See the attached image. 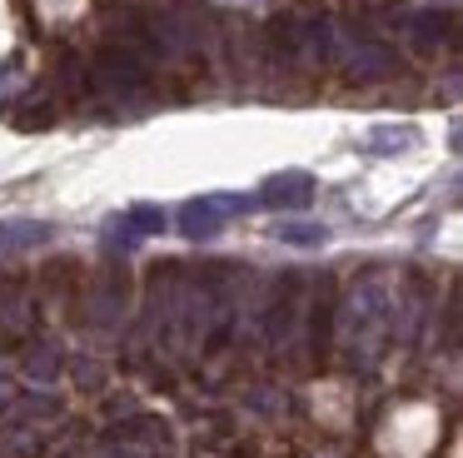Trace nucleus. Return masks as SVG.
<instances>
[{"mask_svg": "<svg viewBox=\"0 0 463 458\" xmlns=\"http://www.w3.org/2000/svg\"><path fill=\"white\" fill-rule=\"evenodd\" d=\"M55 229L45 219H0V254H21V249L45 244Z\"/></svg>", "mask_w": 463, "mask_h": 458, "instance_id": "obj_5", "label": "nucleus"}, {"mask_svg": "<svg viewBox=\"0 0 463 458\" xmlns=\"http://www.w3.org/2000/svg\"><path fill=\"white\" fill-rule=\"evenodd\" d=\"M254 199H260L264 209H309V199H314V175H304V169H279V175L264 179Z\"/></svg>", "mask_w": 463, "mask_h": 458, "instance_id": "obj_3", "label": "nucleus"}, {"mask_svg": "<svg viewBox=\"0 0 463 458\" xmlns=\"http://www.w3.org/2000/svg\"><path fill=\"white\" fill-rule=\"evenodd\" d=\"M105 458H135V453H105Z\"/></svg>", "mask_w": 463, "mask_h": 458, "instance_id": "obj_12", "label": "nucleus"}, {"mask_svg": "<svg viewBox=\"0 0 463 458\" xmlns=\"http://www.w3.org/2000/svg\"><path fill=\"white\" fill-rule=\"evenodd\" d=\"M165 209L160 205H130L120 219H115V234H120V244H135V239H145V234H165Z\"/></svg>", "mask_w": 463, "mask_h": 458, "instance_id": "obj_4", "label": "nucleus"}, {"mask_svg": "<svg viewBox=\"0 0 463 458\" xmlns=\"http://www.w3.org/2000/svg\"><path fill=\"white\" fill-rule=\"evenodd\" d=\"M409 35L419 45H443L453 35V15L449 10H419V15H409Z\"/></svg>", "mask_w": 463, "mask_h": 458, "instance_id": "obj_6", "label": "nucleus"}, {"mask_svg": "<svg viewBox=\"0 0 463 458\" xmlns=\"http://www.w3.org/2000/svg\"><path fill=\"white\" fill-rule=\"evenodd\" d=\"M279 239L314 249V244H324V239H329V229H324V224H279Z\"/></svg>", "mask_w": 463, "mask_h": 458, "instance_id": "obj_10", "label": "nucleus"}, {"mask_svg": "<svg viewBox=\"0 0 463 458\" xmlns=\"http://www.w3.org/2000/svg\"><path fill=\"white\" fill-rule=\"evenodd\" d=\"M244 205H250L244 195H200V199H190V205L180 209V219H175V224H180L184 239H214Z\"/></svg>", "mask_w": 463, "mask_h": 458, "instance_id": "obj_2", "label": "nucleus"}, {"mask_svg": "<svg viewBox=\"0 0 463 458\" xmlns=\"http://www.w3.org/2000/svg\"><path fill=\"white\" fill-rule=\"evenodd\" d=\"M349 70H354L359 80H379V75H389V70H393V55H389L383 45H373V40H364V45H354Z\"/></svg>", "mask_w": 463, "mask_h": 458, "instance_id": "obj_7", "label": "nucleus"}, {"mask_svg": "<svg viewBox=\"0 0 463 458\" xmlns=\"http://www.w3.org/2000/svg\"><path fill=\"white\" fill-rule=\"evenodd\" d=\"M90 85L100 90V95H140L145 85H150V70H145V60L135 55L130 45H105L100 55L90 60Z\"/></svg>", "mask_w": 463, "mask_h": 458, "instance_id": "obj_1", "label": "nucleus"}, {"mask_svg": "<svg viewBox=\"0 0 463 458\" xmlns=\"http://www.w3.org/2000/svg\"><path fill=\"white\" fill-rule=\"evenodd\" d=\"M11 404V384H5V374H0V408Z\"/></svg>", "mask_w": 463, "mask_h": 458, "instance_id": "obj_11", "label": "nucleus"}, {"mask_svg": "<svg viewBox=\"0 0 463 458\" xmlns=\"http://www.w3.org/2000/svg\"><path fill=\"white\" fill-rule=\"evenodd\" d=\"M413 139H419V129H413V125H379V129H369L364 145H369L373 155H389V149H409Z\"/></svg>", "mask_w": 463, "mask_h": 458, "instance_id": "obj_8", "label": "nucleus"}, {"mask_svg": "<svg viewBox=\"0 0 463 458\" xmlns=\"http://www.w3.org/2000/svg\"><path fill=\"white\" fill-rule=\"evenodd\" d=\"M55 368H61V354H55L51 344H41V348L25 354V374L31 378H55Z\"/></svg>", "mask_w": 463, "mask_h": 458, "instance_id": "obj_9", "label": "nucleus"}]
</instances>
